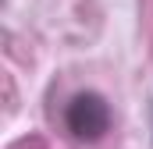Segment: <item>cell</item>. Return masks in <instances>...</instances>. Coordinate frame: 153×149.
<instances>
[{
  "mask_svg": "<svg viewBox=\"0 0 153 149\" xmlns=\"http://www.w3.org/2000/svg\"><path fill=\"white\" fill-rule=\"evenodd\" d=\"M64 128L78 142H100L111 131V103L93 89L75 92L64 103Z\"/></svg>",
  "mask_w": 153,
  "mask_h": 149,
  "instance_id": "6da1fadb",
  "label": "cell"
}]
</instances>
